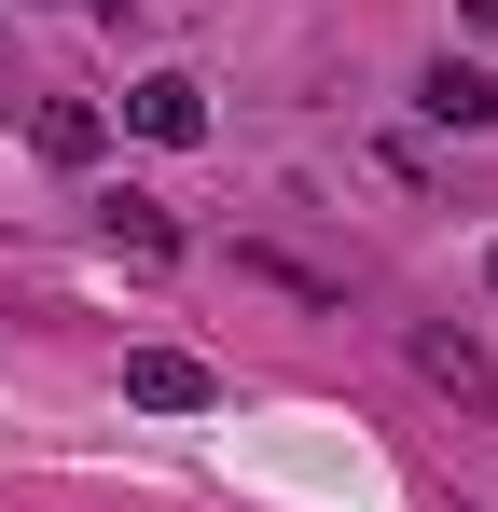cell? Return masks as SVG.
<instances>
[{
    "label": "cell",
    "instance_id": "7a4b0ae2",
    "mask_svg": "<svg viewBox=\"0 0 498 512\" xmlns=\"http://www.w3.org/2000/svg\"><path fill=\"white\" fill-rule=\"evenodd\" d=\"M125 125L166 139V153H194V139H208V84H194V70H139V84H125Z\"/></svg>",
    "mask_w": 498,
    "mask_h": 512
},
{
    "label": "cell",
    "instance_id": "8992f818",
    "mask_svg": "<svg viewBox=\"0 0 498 512\" xmlns=\"http://www.w3.org/2000/svg\"><path fill=\"white\" fill-rule=\"evenodd\" d=\"M28 139H42V167H97L111 111H97V97H42V111H28Z\"/></svg>",
    "mask_w": 498,
    "mask_h": 512
},
{
    "label": "cell",
    "instance_id": "5b68a950",
    "mask_svg": "<svg viewBox=\"0 0 498 512\" xmlns=\"http://www.w3.org/2000/svg\"><path fill=\"white\" fill-rule=\"evenodd\" d=\"M97 236H111V250H125V263H180V222H166L153 194H125V180L97 194Z\"/></svg>",
    "mask_w": 498,
    "mask_h": 512
},
{
    "label": "cell",
    "instance_id": "6da1fadb",
    "mask_svg": "<svg viewBox=\"0 0 498 512\" xmlns=\"http://www.w3.org/2000/svg\"><path fill=\"white\" fill-rule=\"evenodd\" d=\"M125 402H139V416H208L222 374H208L194 346H125Z\"/></svg>",
    "mask_w": 498,
    "mask_h": 512
},
{
    "label": "cell",
    "instance_id": "ba28073f",
    "mask_svg": "<svg viewBox=\"0 0 498 512\" xmlns=\"http://www.w3.org/2000/svg\"><path fill=\"white\" fill-rule=\"evenodd\" d=\"M485 291H498V250H485Z\"/></svg>",
    "mask_w": 498,
    "mask_h": 512
},
{
    "label": "cell",
    "instance_id": "277c9868",
    "mask_svg": "<svg viewBox=\"0 0 498 512\" xmlns=\"http://www.w3.org/2000/svg\"><path fill=\"white\" fill-rule=\"evenodd\" d=\"M415 374H429V388H457L471 416H498V360H485L471 333H443V319H429V333H415Z\"/></svg>",
    "mask_w": 498,
    "mask_h": 512
},
{
    "label": "cell",
    "instance_id": "52a82bcc",
    "mask_svg": "<svg viewBox=\"0 0 498 512\" xmlns=\"http://www.w3.org/2000/svg\"><path fill=\"white\" fill-rule=\"evenodd\" d=\"M457 14H471V28H498V0H457Z\"/></svg>",
    "mask_w": 498,
    "mask_h": 512
},
{
    "label": "cell",
    "instance_id": "3957f363",
    "mask_svg": "<svg viewBox=\"0 0 498 512\" xmlns=\"http://www.w3.org/2000/svg\"><path fill=\"white\" fill-rule=\"evenodd\" d=\"M415 111H429V125H457V139H485V125H498V70H471V56H429Z\"/></svg>",
    "mask_w": 498,
    "mask_h": 512
}]
</instances>
